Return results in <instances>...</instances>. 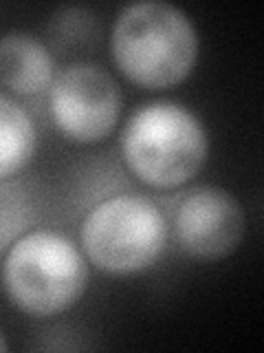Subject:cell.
I'll use <instances>...</instances> for the list:
<instances>
[{"mask_svg": "<svg viewBox=\"0 0 264 353\" xmlns=\"http://www.w3.org/2000/svg\"><path fill=\"white\" fill-rule=\"evenodd\" d=\"M247 230L242 205L229 190L216 185L194 188L176 208L174 232L185 254L218 261L234 252Z\"/></svg>", "mask_w": 264, "mask_h": 353, "instance_id": "obj_6", "label": "cell"}, {"mask_svg": "<svg viewBox=\"0 0 264 353\" xmlns=\"http://www.w3.org/2000/svg\"><path fill=\"white\" fill-rule=\"evenodd\" d=\"M110 49L130 82L168 88L192 73L198 58V33L183 9L163 0H143L117 16Z\"/></svg>", "mask_w": 264, "mask_h": 353, "instance_id": "obj_1", "label": "cell"}, {"mask_svg": "<svg viewBox=\"0 0 264 353\" xmlns=\"http://www.w3.org/2000/svg\"><path fill=\"white\" fill-rule=\"evenodd\" d=\"M121 152L132 174L152 188H176L198 174L207 159V132L190 108L150 102L130 115Z\"/></svg>", "mask_w": 264, "mask_h": 353, "instance_id": "obj_3", "label": "cell"}, {"mask_svg": "<svg viewBox=\"0 0 264 353\" xmlns=\"http://www.w3.org/2000/svg\"><path fill=\"white\" fill-rule=\"evenodd\" d=\"M36 221V201L31 190L20 181L0 179V256L27 234Z\"/></svg>", "mask_w": 264, "mask_h": 353, "instance_id": "obj_9", "label": "cell"}, {"mask_svg": "<svg viewBox=\"0 0 264 353\" xmlns=\"http://www.w3.org/2000/svg\"><path fill=\"white\" fill-rule=\"evenodd\" d=\"M0 351H9V345H7V340H5V334L0 331Z\"/></svg>", "mask_w": 264, "mask_h": 353, "instance_id": "obj_10", "label": "cell"}, {"mask_svg": "<svg viewBox=\"0 0 264 353\" xmlns=\"http://www.w3.org/2000/svg\"><path fill=\"white\" fill-rule=\"evenodd\" d=\"M121 91L113 75L91 62H73L53 77L49 113L64 137L95 143L108 137L121 115Z\"/></svg>", "mask_w": 264, "mask_h": 353, "instance_id": "obj_5", "label": "cell"}, {"mask_svg": "<svg viewBox=\"0 0 264 353\" xmlns=\"http://www.w3.org/2000/svg\"><path fill=\"white\" fill-rule=\"evenodd\" d=\"M3 287L20 312L38 318L58 316L84 296L88 265L69 236L31 230L5 254Z\"/></svg>", "mask_w": 264, "mask_h": 353, "instance_id": "obj_2", "label": "cell"}, {"mask_svg": "<svg viewBox=\"0 0 264 353\" xmlns=\"http://www.w3.org/2000/svg\"><path fill=\"white\" fill-rule=\"evenodd\" d=\"M82 250L110 274H135L157 261L168 241L163 210L148 196L115 194L97 203L82 221Z\"/></svg>", "mask_w": 264, "mask_h": 353, "instance_id": "obj_4", "label": "cell"}, {"mask_svg": "<svg viewBox=\"0 0 264 353\" xmlns=\"http://www.w3.org/2000/svg\"><path fill=\"white\" fill-rule=\"evenodd\" d=\"M36 148L38 132L27 108L0 93V179H9L29 165Z\"/></svg>", "mask_w": 264, "mask_h": 353, "instance_id": "obj_8", "label": "cell"}, {"mask_svg": "<svg viewBox=\"0 0 264 353\" xmlns=\"http://www.w3.org/2000/svg\"><path fill=\"white\" fill-rule=\"evenodd\" d=\"M55 77L53 55L40 38L27 31L0 36V84L18 95L49 88Z\"/></svg>", "mask_w": 264, "mask_h": 353, "instance_id": "obj_7", "label": "cell"}]
</instances>
